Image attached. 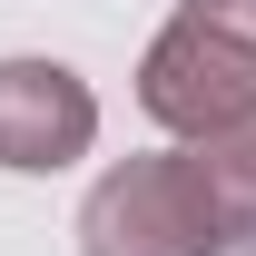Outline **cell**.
Listing matches in <instances>:
<instances>
[{"mask_svg":"<svg viewBox=\"0 0 256 256\" xmlns=\"http://www.w3.org/2000/svg\"><path fill=\"white\" fill-rule=\"evenodd\" d=\"M89 108L79 89H60V69H0V158L10 168H50V138H79Z\"/></svg>","mask_w":256,"mask_h":256,"instance_id":"1","label":"cell"}]
</instances>
